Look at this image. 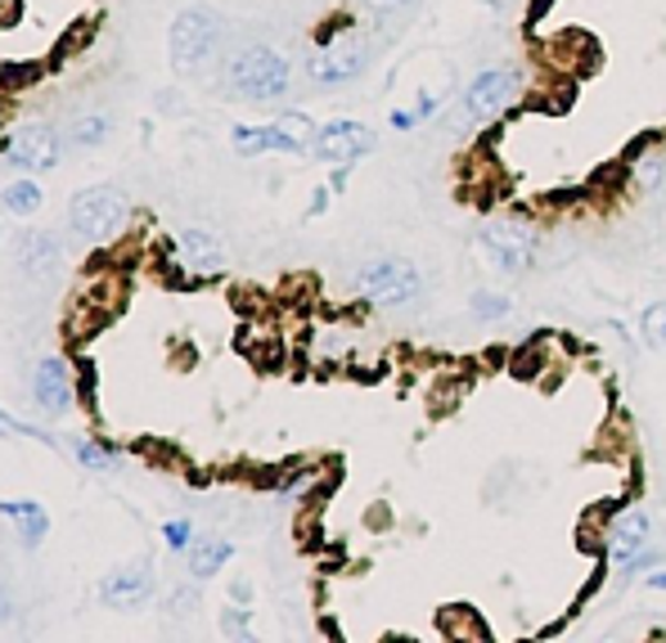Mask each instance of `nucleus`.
<instances>
[{
	"label": "nucleus",
	"instance_id": "f257e3e1",
	"mask_svg": "<svg viewBox=\"0 0 666 643\" xmlns=\"http://www.w3.org/2000/svg\"><path fill=\"white\" fill-rule=\"evenodd\" d=\"M226 86H230V95H239V100L266 104V100H284L293 82H289V63H284L280 50H271V45H248V50H239V54L230 59Z\"/></svg>",
	"mask_w": 666,
	"mask_h": 643
},
{
	"label": "nucleus",
	"instance_id": "f03ea898",
	"mask_svg": "<svg viewBox=\"0 0 666 643\" xmlns=\"http://www.w3.org/2000/svg\"><path fill=\"white\" fill-rule=\"evenodd\" d=\"M221 50V19L212 10H180L171 23V68L180 77L208 73Z\"/></svg>",
	"mask_w": 666,
	"mask_h": 643
},
{
	"label": "nucleus",
	"instance_id": "7ed1b4c3",
	"mask_svg": "<svg viewBox=\"0 0 666 643\" xmlns=\"http://www.w3.org/2000/svg\"><path fill=\"white\" fill-rule=\"evenodd\" d=\"M352 289L361 298H370L374 307H406L410 298H419L424 274L402 257H378V261H365L352 274Z\"/></svg>",
	"mask_w": 666,
	"mask_h": 643
},
{
	"label": "nucleus",
	"instance_id": "20e7f679",
	"mask_svg": "<svg viewBox=\"0 0 666 643\" xmlns=\"http://www.w3.org/2000/svg\"><path fill=\"white\" fill-rule=\"evenodd\" d=\"M365 68H370V37H361V32L333 37V41H324V45L306 59V73H311V82H320V86L356 82Z\"/></svg>",
	"mask_w": 666,
	"mask_h": 643
},
{
	"label": "nucleus",
	"instance_id": "39448f33",
	"mask_svg": "<svg viewBox=\"0 0 666 643\" xmlns=\"http://www.w3.org/2000/svg\"><path fill=\"white\" fill-rule=\"evenodd\" d=\"M69 221L82 239H108L126 221V198L113 185H86L69 203Z\"/></svg>",
	"mask_w": 666,
	"mask_h": 643
},
{
	"label": "nucleus",
	"instance_id": "423d86ee",
	"mask_svg": "<svg viewBox=\"0 0 666 643\" xmlns=\"http://www.w3.org/2000/svg\"><path fill=\"white\" fill-rule=\"evenodd\" d=\"M6 163L14 172H54L59 167V131L32 122L6 139Z\"/></svg>",
	"mask_w": 666,
	"mask_h": 643
},
{
	"label": "nucleus",
	"instance_id": "0eeeda50",
	"mask_svg": "<svg viewBox=\"0 0 666 643\" xmlns=\"http://www.w3.org/2000/svg\"><path fill=\"white\" fill-rule=\"evenodd\" d=\"M370 145H374V131H370V126H361V122H347V117H339V122H329V126H320V135L311 139V154H315L320 163L347 167V163H356L361 154H370Z\"/></svg>",
	"mask_w": 666,
	"mask_h": 643
},
{
	"label": "nucleus",
	"instance_id": "6e6552de",
	"mask_svg": "<svg viewBox=\"0 0 666 643\" xmlns=\"http://www.w3.org/2000/svg\"><path fill=\"white\" fill-rule=\"evenodd\" d=\"M154 599V571L145 562H131V567H117L100 581V603L117 608V612H136Z\"/></svg>",
	"mask_w": 666,
	"mask_h": 643
},
{
	"label": "nucleus",
	"instance_id": "1a4fd4ad",
	"mask_svg": "<svg viewBox=\"0 0 666 643\" xmlns=\"http://www.w3.org/2000/svg\"><path fill=\"white\" fill-rule=\"evenodd\" d=\"M482 243L500 270H522V266H531V257H537V235L518 221H491L482 230Z\"/></svg>",
	"mask_w": 666,
	"mask_h": 643
},
{
	"label": "nucleus",
	"instance_id": "9d476101",
	"mask_svg": "<svg viewBox=\"0 0 666 643\" xmlns=\"http://www.w3.org/2000/svg\"><path fill=\"white\" fill-rule=\"evenodd\" d=\"M513 91H518V82H513L509 68H482V73L469 82V91H464V104H469V113L478 122H487L513 100Z\"/></svg>",
	"mask_w": 666,
	"mask_h": 643
},
{
	"label": "nucleus",
	"instance_id": "9b49d317",
	"mask_svg": "<svg viewBox=\"0 0 666 643\" xmlns=\"http://www.w3.org/2000/svg\"><path fill=\"white\" fill-rule=\"evenodd\" d=\"M648 536H653V518H648V514H639V509L622 514V518L613 522V531H608V558L626 571L635 558L648 553Z\"/></svg>",
	"mask_w": 666,
	"mask_h": 643
},
{
	"label": "nucleus",
	"instance_id": "f8f14e48",
	"mask_svg": "<svg viewBox=\"0 0 666 643\" xmlns=\"http://www.w3.org/2000/svg\"><path fill=\"white\" fill-rule=\"evenodd\" d=\"M32 396H37V405L50 409V414L69 409V405H73V374H69V365L54 361V355H45V361L32 370Z\"/></svg>",
	"mask_w": 666,
	"mask_h": 643
},
{
	"label": "nucleus",
	"instance_id": "ddd939ff",
	"mask_svg": "<svg viewBox=\"0 0 666 643\" xmlns=\"http://www.w3.org/2000/svg\"><path fill=\"white\" fill-rule=\"evenodd\" d=\"M235 149L239 154H302V145L280 126V117L266 126H235Z\"/></svg>",
	"mask_w": 666,
	"mask_h": 643
},
{
	"label": "nucleus",
	"instance_id": "4468645a",
	"mask_svg": "<svg viewBox=\"0 0 666 643\" xmlns=\"http://www.w3.org/2000/svg\"><path fill=\"white\" fill-rule=\"evenodd\" d=\"M180 257H185V266L212 274L226 266V243L204 226H189V230H180Z\"/></svg>",
	"mask_w": 666,
	"mask_h": 643
},
{
	"label": "nucleus",
	"instance_id": "2eb2a0df",
	"mask_svg": "<svg viewBox=\"0 0 666 643\" xmlns=\"http://www.w3.org/2000/svg\"><path fill=\"white\" fill-rule=\"evenodd\" d=\"M59 261H63V243H59L54 235H45V230L28 235V239H23V248H19V266H23L32 279L50 274Z\"/></svg>",
	"mask_w": 666,
	"mask_h": 643
},
{
	"label": "nucleus",
	"instance_id": "dca6fc26",
	"mask_svg": "<svg viewBox=\"0 0 666 643\" xmlns=\"http://www.w3.org/2000/svg\"><path fill=\"white\" fill-rule=\"evenodd\" d=\"M6 518H10V522H19V531H23V545H28V549H37V545L45 540V531H50V518H45V509L37 505V499H19V505L10 499V505H6Z\"/></svg>",
	"mask_w": 666,
	"mask_h": 643
},
{
	"label": "nucleus",
	"instance_id": "f3484780",
	"mask_svg": "<svg viewBox=\"0 0 666 643\" xmlns=\"http://www.w3.org/2000/svg\"><path fill=\"white\" fill-rule=\"evenodd\" d=\"M230 553H235L230 540H198V545L189 549V571H194V581L217 577V571L230 562Z\"/></svg>",
	"mask_w": 666,
	"mask_h": 643
},
{
	"label": "nucleus",
	"instance_id": "a211bd4d",
	"mask_svg": "<svg viewBox=\"0 0 666 643\" xmlns=\"http://www.w3.org/2000/svg\"><path fill=\"white\" fill-rule=\"evenodd\" d=\"M37 207H41V185L32 176L6 180V211H10V217H32Z\"/></svg>",
	"mask_w": 666,
	"mask_h": 643
},
{
	"label": "nucleus",
	"instance_id": "6ab92c4d",
	"mask_svg": "<svg viewBox=\"0 0 666 643\" xmlns=\"http://www.w3.org/2000/svg\"><path fill=\"white\" fill-rule=\"evenodd\" d=\"M113 131V117H104V113H86V117H77L73 122V131H69V139L73 145H100V139Z\"/></svg>",
	"mask_w": 666,
	"mask_h": 643
},
{
	"label": "nucleus",
	"instance_id": "aec40b11",
	"mask_svg": "<svg viewBox=\"0 0 666 643\" xmlns=\"http://www.w3.org/2000/svg\"><path fill=\"white\" fill-rule=\"evenodd\" d=\"M469 311H474L478 320H500V315H509V298H504V293H474Z\"/></svg>",
	"mask_w": 666,
	"mask_h": 643
},
{
	"label": "nucleus",
	"instance_id": "412c9836",
	"mask_svg": "<svg viewBox=\"0 0 666 643\" xmlns=\"http://www.w3.org/2000/svg\"><path fill=\"white\" fill-rule=\"evenodd\" d=\"M644 338H648V346H666V302L644 311Z\"/></svg>",
	"mask_w": 666,
	"mask_h": 643
},
{
	"label": "nucleus",
	"instance_id": "4be33fe9",
	"mask_svg": "<svg viewBox=\"0 0 666 643\" xmlns=\"http://www.w3.org/2000/svg\"><path fill=\"white\" fill-rule=\"evenodd\" d=\"M73 450H77V459H82L86 468H108V464H113V455H108V450H100V446H91V442H77Z\"/></svg>",
	"mask_w": 666,
	"mask_h": 643
},
{
	"label": "nucleus",
	"instance_id": "5701e85b",
	"mask_svg": "<svg viewBox=\"0 0 666 643\" xmlns=\"http://www.w3.org/2000/svg\"><path fill=\"white\" fill-rule=\"evenodd\" d=\"M163 536H167V545H171V549H189V522H180V518H176V522H167V527H163Z\"/></svg>",
	"mask_w": 666,
	"mask_h": 643
},
{
	"label": "nucleus",
	"instance_id": "b1692460",
	"mask_svg": "<svg viewBox=\"0 0 666 643\" xmlns=\"http://www.w3.org/2000/svg\"><path fill=\"white\" fill-rule=\"evenodd\" d=\"M221 630L248 639V612H243V608H239V612H226V616H221Z\"/></svg>",
	"mask_w": 666,
	"mask_h": 643
},
{
	"label": "nucleus",
	"instance_id": "393cba45",
	"mask_svg": "<svg viewBox=\"0 0 666 643\" xmlns=\"http://www.w3.org/2000/svg\"><path fill=\"white\" fill-rule=\"evenodd\" d=\"M194 599H198V585H189V590H180V594H176V599H171L167 608H171V612H189V608H194Z\"/></svg>",
	"mask_w": 666,
	"mask_h": 643
},
{
	"label": "nucleus",
	"instance_id": "a878e982",
	"mask_svg": "<svg viewBox=\"0 0 666 643\" xmlns=\"http://www.w3.org/2000/svg\"><path fill=\"white\" fill-rule=\"evenodd\" d=\"M374 10H383V14H396V10H406V6H415V0H370Z\"/></svg>",
	"mask_w": 666,
	"mask_h": 643
},
{
	"label": "nucleus",
	"instance_id": "bb28decb",
	"mask_svg": "<svg viewBox=\"0 0 666 643\" xmlns=\"http://www.w3.org/2000/svg\"><path fill=\"white\" fill-rule=\"evenodd\" d=\"M648 585H653V590H666V571H653V577H648Z\"/></svg>",
	"mask_w": 666,
	"mask_h": 643
}]
</instances>
